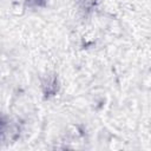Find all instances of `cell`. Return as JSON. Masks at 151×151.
Here are the masks:
<instances>
[{"label":"cell","instance_id":"1","mask_svg":"<svg viewBox=\"0 0 151 151\" xmlns=\"http://www.w3.org/2000/svg\"><path fill=\"white\" fill-rule=\"evenodd\" d=\"M0 127H1V122H0Z\"/></svg>","mask_w":151,"mask_h":151}]
</instances>
